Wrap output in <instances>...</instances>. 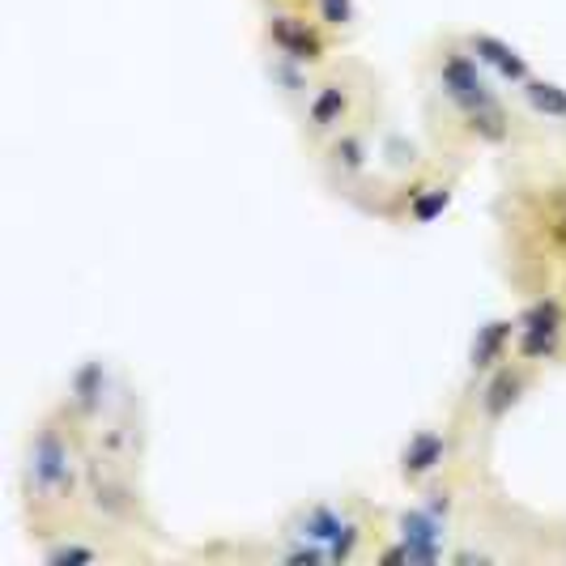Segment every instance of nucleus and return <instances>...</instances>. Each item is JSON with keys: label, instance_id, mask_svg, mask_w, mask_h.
I'll return each mask as SVG.
<instances>
[{"label": "nucleus", "instance_id": "14", "mask_svg": "<svg viewBox=\"0 0 566 566\" xmlns=\"http://www.w3.org/2000/svg\"><path fill=\"white\" fill-rule=\"evenodd\" d=\"M90 452L149 473V455H154V413H149V397L145 388L128 375L119 397L112 400V409L103 413V422L90 430Z\"/></svg>", "mask_w": 566, "mask_h": 566}, {"label": "nucleus", "instance_id": "6", "mask_svg": "<svg viewBox=\"0 0 566 566\" xmlns=\"http://www.w3.org/2000/svg\"><path fill=\"white\" fill-rule=\"evenodd\" d=\"M388 503L370 499L367 490H340L290 503L273 528L303 545L315 566H375L379 545L388 541Z\"/></svg>", "mask_w": 566, "mask_h": 566}, {"label": "nucleus", "instance_id": "23", "mask_svg": "<svg viewBox=\"0 0 566 566\" xmlns=\"http://www.w3.org/2000/svg\"><path fill=\"white\" fill-rule=\"evenodd\" d=\"M549 149H558V154H563V158H566V137H558V142L549 145Z\"/></svg>", "mask_w": 566, "mask_h": 566}, {"label": "nucleus", "instance_id": "24", "mask_svg": "<svg viewBox=\"0 0 566 566\" xmlns=\"http://www.w3.org/2000/svg\"><path fill=\"white\" fill-rule=\"evenodd\" d=\"M264 4H290V0H255V9H264Z\"/></svg>", "mask_w": 566, "mask_h": 566}, {"label": "nucleus", "instance_id": "8", "mask_svg": "<svg viewBox=\"0 0 566 566\" xmlns=\"http://www.w3.org/2000/svg\"><path fill=\"white\" fill-rule=\"evenodd\" d=\"M30 554L43 566H154L163 558H175L167 545L128 537L112 524L94 520L90 511L64 520L60 528L43 533L39 541H30Z\"/></svg>", "mask_w": 566, "mask_h": 566}, {"label": "nucleus", "instance_id": "11", "mask_svg": "<svg viewBox=\"0 0 566 566\" xmlns=\"http://www.w3.org/2000/svg\"><path fill=\"white\" fill-rule=\"evenodd\" d=\"M545 379H549V370H541L537 363L511 354L507 363L490 370L482 384H455L452 397L469 409V422L478 430V439L482 443H499L503 426L537 397L541 388H545Z\"/></svg>", "mask_w": 566, "mask_h": 566}, {"label": "nucleus", "instance_id": "10", "mask_svg": "<svg viewBox=\"0 0 566 566\" xmlns=\"http://www.w3.org/2000/svg\"><path fill=\"white\" fill-rule=\"evenodd\" d=\"M473 448H494V443H482L478 430L469 422V409L448 392V400L418 422L397 448V485L409 494H418L434 482L439 473H448L460 455H469Z\"/></svg>", "mask_w": 566, "mask_h": 566}, {"label": "nucleus", "instance_id": "13", "mask_svg": "<svg viewBox=\"0 0 566 566\" xmlns=\"http://www.w3.org/2000/svg\"><path fill=\"white\" fill-rule=\"evenodd\" d=\"M384 128H388V119L384 124H354V128H345L337 137H328L324 145H315L312 154H303L307 167H312V179L319 184L324 197L345 205V200L363 188V179L379 167Z\"/></svg>", "mask_w": 566, "mask_h": 566}, {"label": "nucleus", "instance_id": "21", "mask_svg": "<svg viewBox=\"0 0 566 566\" xmlns=\"http://www.w3.org/2000/svg\"><path fill=\"white\" fill-rule=\"evenodd\" d=\"M260 73H264V82H269V90H273V98L285 107V115H294L303 103H307L315 77H319L315 69H303V64L282 60V56H269V52H260Z\"/></svg>", "mask_w": 566, "mask_h": 566}, {"label": "nucleus", "instance_id": "18", "mask_svg": "<svg viewBox=\"0 0 566 566\" xmlns=\"http://www.w3.org/2000/svg\"><path fill=\"white\" fill-rule=\"evenodd\" d=\"M455 30H460V43L469 48V56L478 60L507 94H515L520 85L537 73V60L528 56L520 43H511L507 34H499V30L490 27H455Z\"/></svg>", "mask_w": 566, "mask_h": 566}, {"label": "nucleus", "instance_id": "9", "mask_svg": "<svg viewBox=\"0 0 566 566\" xmlns=\"http://www.w3.org/2000/svg\"><path fill=\"white\" fill-rule=\"evenodd\" d=\"M85 511L119 533H128V537L167 545L175 554L163 511L154 507V494H149V473L124 469V464H112V460L90 452V460H85Z\"/></svg>", "mask_w": 566, "mask_h": 566}, {"label": "nucleus", "instance_id": "15", "mask_svg": "<svg viewBox=\"0 0 566 566\" xmlns=\"http://www.w3.org/2000/svg\"><path fill=\"white\" fill-rule=\"evenodd\" d=\"M175 558L205 566H315L303 545L269 528V533H209V537L179 545Z\"/></svg>", "mask_w": 566, "mask_h": 566}, {"label": "nucleus", "instance_id": "20", "mask_svg": "<svg viewBox=\"0 0 566 566\" xmlns=\"http://www.w3.org/2000/svg\"><path fill=\"white\" fill-rule=\"evenodd\" d=\"M511 98L520 103V112L528 115L537 128L549 133V145L558 142V137H566V82H558L545 69H537Z\"/></svg>", "mask_w": 566, "mask_h": 566}, {"label": "nucleus", "instance_id": "7", "mask_svg": "<svg viewBox=\"0 0 566 566\" xmlns=\"http://www.w3.org/2000/svg\"><path fill=\"white\" fill-rule=\"evenodd\" d=\"M384 119H388L384 73L367 56H354L349 48L328 69H319L307 103L290 115L303 154H312L315 145H324L354 124H384Z\"/></svg>", "mask_w": 566, "mask_h": 566}, {"label": "nucleus", "instance_id": "19", "mask_svg": "<svg viewBox=\"0 0 566 566\" xmlns=\"http://www.w3.org/2000/svg\"><path fill=\"white\" fill-rule=\"evenodd\" d=\"M515 354V312H494L469 337V354H464V370L460 384H482L494 367H503Z\"/></svg>", "mask_w": 566, "mask_h": 566}, {"label": "nucleus", "instance_id": "17", "mask_svg": "<svg viewBox=\"0 0 566 566\" xmlns=\"http://www.w3.org/2000/svg\"><path fill=\"white\" fill-rule=\"evenodd\" d=\"M128 370L119 367L107 354H85L77 367L69 370V379L60 384L56 400L64 405V413L82 426L85 434L103 422V413L112 409V400L119 397Z\"/></svg>", "mask_w": 566, "mask_h": 566}, {"label": "nucleus", "instance_id": "12", "mask_svg": "<svg viewBox=\"0 0 566 566\" xmlns=\"http://www.w3.org/2000/svg\"><path fill=\"white\" fill-rule=\"evenodd\" d=\"M260 27H255V52L294 60L303 69H328L345 52L337 39L324 30V22L307 9V0H290V4H264L255 9Z\"/></svg>", "mask_w": 566, "mask_h": 566}, {"label": "nucleus", "instance_id": "4", "mask_svg": "<svg viewBox=\"0 0 566 566\" xmlns=\"http://www.w3.org/2000/svg\"><path fill=\"white\" fill-rule=\"evenodd\" d=\"M448 566H566V511L515 499L494 473L460 515Z\"/></svg>", "mask_w": 566, "mask_h": 566}, {"label": "nucleus", "instance_id": "1", "mask_svg": "<svg viewBox=\"0 0 566 566\" xmlns=\"http://www.w3.org/2000/svg\"><path fill=\"white\" fill-rule=\"evenodd\" d=\"M418 124L434 154H452L478 167V158H520L549 149V133L537 128L503 85L485 73L460 30L439 27L413 52Z\"/></svg>", "mask_w": 566, "mask_h": 566}, {"label": "nucleus", "instance_id": "16", "mask_svg": "<svg viewBox=\"0 0 566 566\" xmlns=\"http://www.w3.org/2000/svg\"><path fill=\"white\" fill-rule=\"evenodd\" d=\"M511 312H515V354L549 375L566 370V290L515 298Z\"/></svg>", "mask_w": 566, "mask_h": 566}, {"label": "nucleus", "instance_id": "2", "mask_svg": "<svg viewBox=\"0 0 566 566\" xmlns=\"http://www.w3.org/2000/svg\"><path fill=\"white\" fill-rule=\"evenodd\" d=\"M490 227L499 282L515 298L566 290V158L558 149L499 163Z\"/></svg>", "mask_w": 566, "mask_h": 566}, {"label": "nucleus", "instance_id": "5", "mask_svg": "<svg viewBox=\"0 0 566 566\" xmlns=\"http://www.w3.org/2000/svg\"><path fill=\"white\" fill-rule=\"evenodd\" d=\"M469 175H473V163L434 154L426 142L409 145L405 158H388V149H379V167L345 200V209L358 213L363 222L400 230V234L430 230L455 209Z\"/></svg>", "mask_w": 566, "mask_h": 566}, {"label": "nucleus", "instance_id": "3", "mask_svg": "<svg viewBox=\"0 0 566 566\" xmlns=\"http://www.w3.org/2000/svg\"><path fill=\"white\" fill-rule=\"evenodd\" d=\"M85 460L90 434L52 397L30 418L13 469V499L27 545L85 511Z\"/></svg>", "mask_w": 566, "mask_h": 566}, {"label": "nucleus", "instance_id": "22", "mask_svg": "<svg viewBox=\"0 0 566 566\" xmlns=\"http://www.w3.org/2000/svg\"><path fill=\"white\" fill-rule=\"evenodd\" d=\"M307 9L324 22V30L337 39L340 48H349L363 30V4L358 0H307Z\"/></svg>", "mask_w": 566, "mask_h": 566}]
</instances>
